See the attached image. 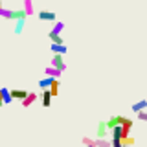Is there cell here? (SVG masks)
Here are the masks:
<instances>
[{
  "mask_svg": "<svg viewBox=\"0 0 147 147\" xmlns=\"http://www.w3.org/2000/svg\"><path fill=\"white\" fill-rule=\"evenodd\" d=\"M52 66L59 68L61 72L66 70V63H64V59H63V55H61V53H53V57H52Z\"/></svg>",
  "mask_w": 147,
  "mask_h": 147,
  "instance_id": "6da1fadb",
  "label": "cell"
},
{
  "mask_svg": "<svg viewBox=\"0 0 147 147\" xmlns=\"http://www.w3.org/2000/svg\"><path fill=\"white\" fill-rule=\"evenodd\" d=\"M123 118H125V116H112V118H109L107 121H105V125H107V131H110V129L116 127V125H121Z\"/></svg>",
  "mask_w": 147,
  "mask_h": 147,
  "instance_id": "7a4b0ae2",
  "label": "cell"
},
{
  "mask_svg": "<svg viewBox=\"0 0 147 147\" xmlns=\"http://www.w3.org/2000/svg\"><path fill=\"white\" fill-rule=\"evenodd\" d=\"M40 103H42V107H50V105H52V94H50L48 88H42V94H40Z\"/></svg>",
  "mask_w": 147,
  "mask_h": 147,
  "instance_id": "3957f363",
  "label": "cell"
},
{
  "mask_svg": "<svg viewBox=\"0 0 147 147\" xmlns=\"http://www.w3.org/2000/svg\"><path fill=\"white\" fill-rule=\"evenodd\" d=\"M39 18H40V20H50V22H55V20H57V15H55L53 11H44V9H42V11L39 13Z\"/></svg>",
  "mask_w": 147,
  "mask_h": 147,
  "instance_id": "277c9868",
  "label": "cell"
},
{
  "mask_svg": "<svg viewBox=\"0 0 147 147\" xmlns=\"http://www.w3.org/2000/svg\"><path fill=\"white\" fill-rule=\"evenodd\" d=\"M9 18L11 20H18V18H28V15L24 13V9H11L9 11Z\"/></svg>",
  "mask_w": 147,
  "mask_h": 147,
  "instance_id": "5b68a950",
  "label": "cell"
},
{
  "mask_svg": "<svg viewBox=\"0 0 147 147\" xmlns=\"http://www.w3.org/2000/svg\"><path fill=\"white\" fill-rule=\"evenodd\" d=\"M33 101H37V94H33V92H28L26 94V98L24 99H20V103H22V107H30L31 103H33Z\"/></svg>",
  "mask_w": 147,
  "mask_h": 147,
  "instance_id": "8992f818",
  "label": "cell"
},
{
  "mask_svg": "<svg viewBox=\"0 0 147 147\" xmlns=\"http://www.w3.org/2000/svg\"><path fill=\"white\" fill-rule=\"evenodd\" d=\"M44 74H46V76H50V77H55V79H59L63 72L59 70V68H55V66H52V64H50V66L44 70Z\"/></svg>",
  "mask_w": 147,
  "mask_h": 147,
  "instance_id": "52a82bcc",
  "label": "cell"
},
{
  "mask_svg": "<svg viewBox=\"0 0 147 147\" xmlns=\"http://www.w3.org/2000/svg\"><path fill=\"white\" fill-rule=\"evenodd\" d=\"M52 52L53 53H61V55H64V53H66L68 52V48H66V44H64V42H61V44H52Z\"/></svg>",
  "mask_w": 147,
  "mask_h": 147,
  "instance_id": "ba28073f",
  "label": "cell"
},
{
  "mask_svg": "<svg viewBox=\"0 0 147 147\" xmlns=\"http://www.w3.org/2000/svg\"><path fill=\"white\" fill-rule=\"evenodd\" d=\"M9 94H11L13 99H24L26 94H28V90H24V88H17V90H11Z\"/></svg>",
  "mask_w": 147,
  "mask_h": 147,
  "instance_id": "9c48e42d",
  "label": "cell"
},
{
  "mask_svg": "<svg viewBox=\"0 0 147 147\" xmlns=\"http://www.w3.org/2000/svg\"><path fill=\"white\" fill-rule=\"evenodd\" d=\"M96 134H98V138H105L109 134V131H107V125H105V121H99L98 123V132H96Z\"/></svg>",
  "mask_w": 147,
  "mask_h": 147,
  "instance_id": "30bf717a",
  "label": "cell"
},
{
  "mask_svg": "<svg viewBox=\"0 0 147 147\" xmlns=\"http://www.w3.org/2000/svg\"><path fill=\"white\" fill-rule=\"evenodd\" d=\"M48 90H50V94H52V98L59 96V79H53V81H52V85L48 86Z\"/></svg>",
  "mask_w": 147,
  "mask_h": 147,
  "instance_id": "8fae6325",
  "label": "cell"
},
{
  "mask_svg": "<svg viewBox=\"0 0 147 147\" xmlns=\"http://www.w3.org/2000/svg\"><path fill=\"white\" fill-rule=\"evenodd\" d=\"M0 96H2L4 105H7V103H11V101H13V98H11V94H9L7 88H0Z\"/></svg>",
  "mask_w": 147,
  "mask_h": 147,
  "instance_id": "7c38bea8",
  "label": "cell"
},
{
  "mask_svg": "<svg viewBox=\"0 0 147 147\" xmlns=\"http://www.w3.org/2000/svg\"><path fill=\"white\" fill-rule=\"evenodd\" d=\"M24 26H26V18H18V20H15V33L20 35L22 30H24Z\"/></svg>",
  "mask_w": 147,
  "mask_h": 147,
  "instance_id": "4fadbf2b",
  "label": "cell"
},
{
  "mask_svg": "<svg viewBox=\"0 0 147 147\" xmlns=\"http://www.w3.org/2000/svg\"><path fill=\"white\" fill-rule=\"evenodd\" d=\"M55 79V77H50V76H46V77H42V79L39 81V86L40 88H48L50 85H52V81Z\"/></svg>",
  "mask_w": 147,
  "mask_h": 147,
  "instance_id": "5bb4252c",
  "label": "cell"
},
{
  "mask_svg": "<svg viewBox=\"0 0 147 147\" xmlns=\"http://www.w3.org/2000/svg\"><path fill=\"white\" fill-rule=\"evenodd\" d=\"M119 144H121V147H131V145H134V138L129 134L125 138H121V140H119Z\"/></svg>",
  "mask_w": 147,
  "mask_h": 147,
  "instance_id": "9a60e30c",
  "label": "cell"
},
{
  "mask_svg": "<svg viewBox=\"0 0 147 147\" xmlns=\"http://www.w3.org/2000/svg\"><path fill=\"white\" fill-rule=\"evenodd\" d=\"M24 13L26 15H33V2H31V0H24Z\"/></svg>",
  "mask_w": 147,
  "mask_h": 147,
  "instance_id": "2e32d148",
  "label": "cell"
},
{
  "mask_svg": "<svg viewBox=\"0 0 147 147\" xmlns=\"http://www.w3.org/2000/svg\"><path fill=\"white\" fill-rule=\"evenodd\" d=\"M147 109V101L145 99H142V101H138V103L132 105V112H138V110H144Z\"/></svg>",
  "mask_w": 147,
  "mask_h": 147,
  "instance_id": "e0dca14e",
  "label": "cell"
},
{
  "mask_svg": "<svg viewBox=\"0 0 147 147\" xmlns=\"http://www.w3.org/2000/svg\"><path fill=\"white\" fill-rule=\"evenodd\" d=\"M48 37H50V40H52V42H55V44H61V42H63L61 33H52V31H50Z\"/></svg>",
  "mask_w": 147,
  "mask_h": 147,
  "instance_id": "ac0fdd59",
  "label": "cell"
},
{
  "mask_svg": "<svg viewBox=\"0 0 147 147\" xmlns=\"http://www.w3.org/2000/svg\"><path fill=\"white\" fill-rule=\"evenodd\" d=\"M63 28H64V24H63L61 20H55V24H53V28H52V33H61Z\"/></svg>",
  "mask_w": 147,
  "mask_h": 147,
  "instance_id": "d6986e66",
  "label": "cell"
},
{
  "mask_svg": "<svg viewBox=\"0 0 147 147\" xmlns=\"http://www.w3.org/2000/svg\"><path fill=\"white\" fill-rule=\"evenodd\" d=\"M138 119H142V121H145L147 119V109H144V110H138Z\"/></svg>",
  "mask_w": 147,
  "mask_h": 147,
  "instance_id": "ffe728a7",
  "label": "cell"
},
{
  "mask_svg": "<svg viewBox=\"0 0 147 147\" xmlns=\"http://www.w3.org/2000/svg\"><path fill=\"white\" fill-rule=\"evenodd\" d=\"M83 144H85V145H96L94 144V138H88V136L83 138Z\"/></svg>",
  "mask_w": 147,
  "mask_h": 147,
  "instance_id": "44dd1931",
  "label": "cell"
},
{
  "mask_svg": "<svg viewBox=\"0 0 147 147\" xmlns=\"http://www.w3.org/2000/svg\"><path fill=\"white\" fill-rule=\"evenodd\" d=\"M2 105H4V101H2V96H0V107H2Z\"/></svg>",
  "mask_w": 147,
  "mask_h": 147,
  "instance_id": "7402d4cb",
  "label": "cell"
},
{
  "mask_svg": "<svg viewBox=\"0 0 147 147\" xmlns=\"http://www.w3.org/2000/svg\"><path fill=\"white\" fill-rule=\"evenodd\" d=\"M0 7H4V6H2V0H0Z\"/></svg>",
  "mask_w": 147,
  "mask_h": 147,
  "instance_id": "603a6c76",
  "label": "cell"
},
{
  "mask_svg": "<svg viewBox=\"0 0 147 147\" xmlns=\"http://www.w3.org/2000/svg\"><path fill=\"white\" fill-rule=\"evenodd\" d=\"M86 147H96V145H86Z\"/></svg>",
  "mask_w": 147,
  "mask_h": 147,
  "instance_id": "cb8c5ba5",
  "label": "cell"
},
{
  "mask_svg": "<svg viewBox=\"0 0 147 147\" xmlns=\"http://www.w3.org/2000/svg\"><path fill=\"white\" fill-rule=\"evenodd\" d=\"M98 147H105V145H98Z\"/></svg>",
  "mask_w": 147,
  "mask_h": 147,
  "instance_id": "d4e9b609",
  "label": "cell"
}]
</instances>
